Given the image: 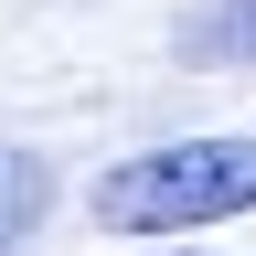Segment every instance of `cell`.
Here are the masks:
<instances>
[{
    "instance_id": "1",
    "label": "cell",
    "mask_w": 256,
    "mask_h": 256,
    "mask_svg": "<svg viewBox=\"0 0 256 256\" xmlns=\"http://www.w3.org/2000/svg\"><path fill=\"white\" fill-rule=\"evenodd\" d=\"M86 214L107 235H203V224H235V214H256V139L214 128V139L128 150V160L96 171Z\"/></svg>"
},
{
    "instance_id": "2",
    "label": "cell",
    "mask_w": 256,
    "mask_h": 256,
    "mask_svg": "<svg viewBox=\"0 0 256 256\" xmlns=\"http://www.w3.org/2000/svg\"><path fill=\"white\" fill-rule=\"evenodd\" d=\"M182 64L203 75H256V0H203L182 22Z\"/></svg>"
},
{
    "instance_id": "3",
    "label": "cell",
    "mask_w": 256,
    "mask_h": 256,
    "mask_svg": "<svg viewBox=\"0 0 256 256\" xmlns=\"http://www.w3.org/2000/svg\"><path fill=\"white\" fill-rule=\"evenodd\" d=\"M43 214H54V171L32 150H0V256L43 235Z\"/></svg>"
}]
</instances>
